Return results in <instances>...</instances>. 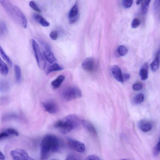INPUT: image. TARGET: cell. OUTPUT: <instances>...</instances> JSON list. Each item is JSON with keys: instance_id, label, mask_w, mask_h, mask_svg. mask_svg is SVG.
I'll return each instance as SVG.
<instances>
[{"instance_id": "obj_25", "label": "cell", "mask_w": 160, "mask_h": 160, "mask_svg": "<svg viewBox=\"0 0 160 160\" xmlns=\"http://www.w3.org/2000/svg\"><path fill=\"white\" fill-rule=\"evenodd\" d=\"M151 1L150 0L142 1L141 2L142 12L143 14L146 13L148 11Z\"/></svg>"}, {"instance_id": "obj_11", "label": "cell", "mask_w": 160, "mask_h": 160, "mask_svg": "<svg viewBox=\"0 0 160 160\" xmlns=\"http://www.w3.org/2000/svg\"><path fill=\"white\" fill-rule=\"evenodd\" d=\"M112 74L115 79L121 83L124 82L121 70L117 65L113 66L111 69Z\"/></svg>"}, {"instance_id": "obj_20", "label": "cell", "mask_w": 160, "mask_h": 160, "mask_svg": "<svg viewBox=\"0 0 160 160\" xmlns=\"http://www.w3.org/2000/svg\"><path fill=\"white\" fill-rule=\"evenodd\" d=\"M19 118V116L17 114L13 113H9L3 116L2 120L3 121L6 122L11 120L18 119Z\"/></svg>"}, {"instance_id": "obj_24", "label": "cell", "mask_w": 160, "mask_h": 160, "mask_svg": "<svg viewBox=\"0 0 160 160\" xmlns=\"http://www.w3.org/2000/svg\"><path fill=\"white\" fill-rule=\"evenodd\" d=\"M0 53L3 59L11 67L12 66V62L9 56L6 54L3 49L1 47L0 48Z\"/></svg>"}, {"instance_id": "obj_14", "label": "cell", "mask_w": 160, "mask_h": 160, "mask_svg": "<svg viewBox=\"0 0 160 160\" xmlns=\"http://www.w3.org/2000/svg\"><path fill=\"white\" fill-rule=\"evenodd\" d=\"M43 55L46 60L51 64L55 63L57 61L55 57L50 50H45Z\"/></svg>"}, {"instance_id": "obj_21", "label": "cell", "mask_w": 160, "mask_h": 160, "mask_svg": "<svg viewBox=\"0 0 160 160\" xmlns=\"http://www.w3.org/2000/svg\"><path fill=\"white\" fill-rule=\"evenodd\" d=\"M0 72L3 75L6 76L9 72V69L7 65L2 60H0Z\"/></svg>"}, {"instance_id": "obj_28", "label": "cell", "mask_w": 160, "mask_h": 160, "mask_svg": "<svg viewBox=\"0 0 160 160\" xmlns=\"http://www.w3.org/2000/svg\"><path fill=\"white\" fill-rule=\"evenodd\" d=\"M5 131L10 136H18L19 133L17 130L12 128H8L5 130Z\"/></svg>"}, {"instance_id": "obj_19", "label": "cell", "mask_w": 160, "mask_h": 160, "mask_svg": "<svg viewBox=\"0 0 160 160\" xmlns=\"http://www.w3.org/2000/svg\"><path fill=\"white\" fill-rule=\"evenodd\" d=\"M14 68L15 70L16 82L17 84H20L21 83L22 80L21 69L18 65H14Z\"/></svg>"}, {"instance_id": "obj_3", "label": "cell", "mask_w": 160, "mask_h": 160, "mask_svg": "<svg viewBox=\"0 0 160 160\" xmlns=\"http://www.w3.org/2000/svg\"><path fill=\"white\" fill-rule=\"evenodd\" d=\"M81 124L79 118L76 115L70 114L66 116L62 120L57 121L54 127L59 129L63 134H66L78 128Z\"/></svg>"}, {"instance_id": "obj_32", "label": "cell", "mask_w": 160, "mask_h": 160, "mask_svg": "<svg viewBox=\"0 0 160 160\" xmlns=\"http://www.w3.org/2000/svg\"><path fill=\"white\" fill-rule=\"evenodd\" d=\"M153 7L155 12L158 11L160 8V0H156L154 2Z\"/></svg>"}, {"instance_id": "obj_1", "label": "cell", "mask_w": 160, "mask_h": 160, "mask_svg": "<svg viewBox=\"0 0 160 160\" xmlns=\"http://www.w3.org/2000/svg\"><path fill=\"white\" fill-rule=\"evenodd\" d=\"M61 147L60 140L56 136L51 134L45 136L40 144L41 160H46L53 153L59 151Z\"/></svg>"}, {"instance_id": "obj_15", "label": "cell", "mask_w": 160, "mask_h": 160, "mask_svg": "<svg viewBox=\"0 0 160 160\" xmlns=\"http://www.w3.org/2000/svg\"><path fill=\"white\" fill-rule=\"evenodd\" d=\"M148 65L147 63H144L140 71V76L141 79L145 80L147 79L148 77Z\"/></svg>"}, {"instance_id": "obj_26", "label": "cell", "mask_w": 160, "mask_h": 160, "mask_svg": "<svg viewBox=\"0 0 160 160\" xmlns=\"http://www.w3.org/2000/svg\"><path fill=\"white\" fill-rule=\"evenodd\" d=\"M8 30L6 24L3 21L0 22V35L1 37L6 35L7 33Z\"/></svg>"}, {"instance_id": "obj_30", "label": "cell", "mask_w": 160, "mask_h": 160, "mask_svg": "<svg viewBox=\"0 0 160 160\" xmlns=\"http://www.w3.org/2000/svg\"><path fill=\"white\" fill-rule=\"evenodd\" d=\"M122 4L125 8H129L132 6L133 4V1L132 0H124L123 1Z\"/></svg>"}, {"instance_id": "obj_33", "label": "cell", "mask_w": 160, "mask_h": 160, "mask_svg": "<svg viewBox=\"0 0 160 160\" xmlns=\"http://www.w3.org/2000/svg\"><path fill=\"white\" fill-rule=\"evenodd\" d=\"M140 24V21L139 19L135 18L132 21V28H135L138 27Z\"/></svg>"}, {"instance_id": "obj_45", "label": "cell", "mask_w": 160, "mask_h": 160, "mask_svg": "<svg viewBox=\"0 0 160 160\" xmlns=\"http://www.w3.org/2000/svg\"><path fill=\"white\" fill-rule=\"evenodd\" d=\"M56 160V159H53V160Z\"/></svg>"}, {"instance_id": "obj_47", "label": "cell", "mask_w": 160, "mask_h": 160, "mask_svg": "<svg viewBox=\"0 0 160 160\" xmlns=\"http://www.w3.org/2000/svg\"></svg>"}, {"instance_id": "obj_39", "label": "cell", "mask_w": 160, "mask_h": 160, "mask_svg": "<svg viewBox=\"0 0 160 160\" xmlns=\"http://www.w3.org/2000/svg\"><path fill=\"white\" fill-rule=\"evenodd\" d=\"M10 136L7 133L5 130L1 132L0 134V139L1 140L4 138H7Z\"/></svg>"}, {"instance_id": "obj_46", "label": "cell", "mask_w": 160, "mask_h": 160, "mask_svg": "<svg viewBox=\"0 0 160 160\" xmlns=\"http://www.w3.org/2000/svg\"><path fill=\"white\" fill-rule=\"evenodd\" d=\"M159 141H160V138H159Z\"/></svg>"}, {"instance_id": "obj_18", "label": "cell", "mask_w": 160, "mask_h": 160, "mask_svg": "<svg viewBox=\"0 0 160 160\" xmlns=\"http://www.w3.org/2000/svg\"><path fill=\"white\" fill-rule=\"evenodd\" d=\"M10 89V85L7 80H1L0 83V90L2 92H6L9 91Z\"/></svg>"}, {"instance_id": "obj_35", "label": "cell", "mask_w": 160, "mask_h": 160, "mask_svg": "<svg viewBox=\"0 0 160 160\" xmlns=\"http://www.w3.org/2000/svg\"><path fill=\"white\" fill-rule=\"evenodd\" d=\"M58 36V33L56 31H53L51 32L50 35V39L53 40H56L57 39Z\"/></svg>"}, {"instance_id": "obj_10", "label": "cell", "mask_w": 160, "mask_h": 160, "mask_svg": "<svg viewBox=\"0 0 160 160\" xmlns=\"http://www.w3.org/2000/svg\"><path fill=\"white\" fill-rule=\"evenodd\" d=\"M95 66L94 59L92 58H87L85 59L82 64V67L83 69L87 71L93 70Z\"/></svg>"}, {"instance_id": "obj_8", "label": "cell", "mask_w": 160, "mask_h": 160, "mask_svg": "<svg viewBox=\"0 0 160 160\" xmlns=\"http://www.w3.org/2000/svg\"><path fill=\"white\" fill-rule=\"evenodd\" d=\"M41 105L43 109L50 113L55 114L59 111V107L57 104L53 100L43 102L42 103Z\"/></svg>"}, {"instance_id": "obj_4", "label": "cell", "mask_w": 160, "mask_h": 160, "mask_svg": "<svg viewBox=\"0 0 160 160\" xmlns=\"http://www.w3.org/2000/svg\"><path fill=\"white\" fill-rule=\"evenodd\" d=\"M61 95L64 100L69 101L81 97L82 94L81 90L78 87L69 86L63 91Z\"/></svg>"}, {"instance_id": "obj_43", "label": "cell", "mask_w": 160, "mask_h": 160, "mask_svg": "<svg viewBox=\"0 0 160 160\" xmlns=\"http://www.w3.org/2000/svg\"><path fill=\"white\" fill-rule=\"evenodd\" d=\"M142 1H140V0H139V1H136V4L138 5H139L142 2Z\"/></svg>"}, {"instance_id": "obj_40", "label": "cell", "mask_w": 160, "mask_h": 160, "mask_svg": "<svg viewBox=\"0 0 160 160\" xmlns=\"http://www.w3.org/2000/svg\"><path fill=\"white\" fill-rule=\"evenodd\" d=\"M65 160H78L76 158V157L73 154H70L69 155Z\"/></svg>"}, {"instance_id": "obj_29", "label": "cell", "mask_w": 160, "mask_h": 160, "mask_svg": "<svg viewBox=\"0 0 160 160\" xmlns=\"http://www.w3.org/2000/svg\"><path fill=\"white\" fill-rule=\"evenodd\" d=\"M118 52L121 56H124L127 54L128 50L127 49L123 46H120L118 49Z\"/></svg>"}, {"instance_id": "obj_17", "label": "cell", "mask_w": 160, "mask_h": 160, "mask_svg": "<svg viewBox=\"0 0 160 160\" xmlns=\"http://www.w3.org/2000/svg\"><path fill=\"white\" fill-rule=\"evenodd\" d=\"M63 68L56 63H54L50 65L47 70L46 74L48 75L51 73L57 71L62 70Z\"/></svg>"}, {"instance_id": "obj_16", "label": "cell", "mask_w": 160, "mask_h": 160, "mask_svg": "<svg viewBox=\"0 0 160 160\" xmlns=\"http://www.w3.org/2000/svg\"><path fill=\"white\" fill-rule=\"evenodd\" d=\"M65 79V77L64 76L60 75L58 76L51 82V84L53 88L57 89L59 88Z\"/></svg>"}, {"instance_id": "obj_6", "label": "cell", "mask_w": 160, "mask_h": 160, "mask_svg": "<svg viewBox=\"0 0 160 160\" xmlns=\"http://www.w3.org/2000/svg\"><path fill=\"white\" fill-rule=\"evenodd\" d=\"M10 155L14 160H35L29 156L25 150L21 149L11 151Z\"/></svg>"}, {"instance_id": "obj_23", "label": "cell", "mask_w": 160, "mask_h": 160, "mask_svg": "<svg viewBox=\"0 0 160 160\" xmlns=\"http://www.w3.org/2000/svg\"><path fill=\"white\" fill-rule=\"evenodd\" d=\"M160 60L156 57L151 65V69L153 72L157 71L159 66Z\"/></svg>"}, {"instance_id": "obj_2", "label": "cell", "mask_w": 160, "mask_h": 160, "mask_svg": "<svg viewBox=\"0 0 160 160\" xmlns=\"http://www.w3.org/2000/svg\"><path fill=\"white\" fill-rule=\"evenodd\" d=\"M0 3L13 20L24 28L27 26V20L24 14L18 7L7 0H1Z\"/></svg>"}, {"instance_id": "obj_5", "label": "cell", "mask_w": 160, "mask_h": 160, "mask_svg": "<svg viewBox=\"0 0 160 160\" xmlns=\"http://www.w3.org/2000/svg\"><path fill=\"white\" fill-rule=\"evenodd\" d=\"M32 45L39 67L41 70L44 69L46 65V60L43 56L37 42L33 39L32 40Z\"/></svg>"}, {"instance_id": "obj_34", "label": "cell", "mask_w": 160, "mask_h": 160, "mask_svg": "<svg viewBox=\"0 0 160 160\" xmlns=\"http://www.w3.org/2000/svg\"><path fill=\"white\" fill-rule=\"evenodd\" d=\"M132 88L134 90L139 91L142 89L143 86L141 83H136L134 84Z\"/></svg>"}, {"instance_id": "obj_9", "label": "cell", "mask_w": 160, "mask_h": 160, "mask_svg": "<svg viewBox=\"0 0 160 160\" xmlns=\"http://www.w3.org/2000/svg\"><path fill=\"white\" fill-rule=\"evenodd\" d=\"M68 17L70 24H73L78 20L79 15L77 3H76L70 9Z\"/></svg>"}, {"instance_id": "obj_36", "label": "cell", "mask_w": 160, "mask_h": 160, "mask_svg": "<svg viewBox=\"0 0 160 160\" xmlns=\"http://www.w3.org/2000/svg\"><path fill=\"white\" fill-rule=\"evenodd\" d=\"M39 41L41 45L44 47L45 50H50V47L48 43L40 39Z\"/></svg>"}, {"instance_id": "obj_44", "label": "cell", "mask_w": 160, "mask_h": 160, "mask_svg": "<svg viewBox=\"0 0 160 160\" xmlns=\"http://www.w3.org/2000/svg\"><path fill=\"white\" fill-rule=\"evenodd\" d=\"M120 160H128L127 159H121Z\"/></svg>"}, {"instance_id": "obj_22", "label": "cell", "mask_w": 160, "mask_h": 160, "mask_svg": "<svg viewBox=\"0 0 160 160\" xmlns=\"http://www.w3.org/2000/svg\"><path fill=\"white\" fill-rule=\"evenodd\" d=\"M140 126V129L144 132H147L150 131L152 128V125L149 123H141Z\"/></svg>"}, {"instance_id": "obj_42", "label": "cell", "mask_w": 160, "mask_h": 160, "mask_svg": "<svg viewBox=\"0 0 160 160\" xmlns=\"http://www.w3.org/2000/svg\"><path fill=\"white\" fill-rule=\"evenodd\" d=\"M0 158L1 160H4L5 159V155L2 152L0 153Z\"/></svg>"}, {"instance_id": "obj_12", "label": "cell", "mask_w": 160, "mask_h": 160, "mask_svg": "<svg viewBox=\"0 0 160 160\" xmlns=\"http://www.w3.org/2000/svg\"><path fill=\"white\" fill-rule=\"evenodd\" d=\"M81 124L93 136H97V131L93 125L89 121L82 120L81 121Z\"/></svg>"}, {"instance_id": "obj_38", "label": "cell", "mask_w": 160, "mask_h": 160, "mask_svg": "<svg viewBox=\"0 0 160 160\" xmlns=\"http://www.w3.org/2000/svg\"><path fill=\"white\" fill-rule=\"evenodd\" d=\"M85 160H101L98 156L95 155H91L87 157Z\"/></svg>"}, {"instance_id": "obj_13", "label": "cell", "mask_w": 160, "mask_h": 160, "mask_svg": "<svg viewBox=\"0 0 160 160\" xmlns=\"http://www.w3.org/2000/svg\"><path fill=\"white\" fill-rule=\"evenodd\" d=\"M34 20L37 23L44 27H48L50 25V23L40 14L34 13L33 16Z\"/></svg>"}, {"instance_id": "obj_37", "label": "cell", "mask_w": 160, "mask_h": 160, "mask_svg": "<svg viewBox=\"0 0 160 160\" xmlns=\"http://www.w3.org/2000/svg\"><path fill=\"white\" fill-rule=\"evenodd\" d=\"M10 100L8 97L6 96H3L1 97V104L3 105H6L8 104Z\"/></svg>"}, {"instance_id": "obj_41", "label": "cell", "mask_w": 160, "mask_h": 160, "mask_svg": "<svg viewBox=\"0 0 160 160\" xmlns=\"http://www.w3.org/2000/svg\"><path fill=\"white\" fill-rule=\"evenodd\" d=\"M123 76L124 82L128 80L130 77V76L128 74L125 73L123 75Z\"/></svg>"}, {"instance_id": "obj_27", "label": "cell", "mask_w": 160, "mask_h": 160, "mask_svg": "<svg viewBox=\"0 0 160 160\" xmlns=\"http://www.w3.org/2000/svg\"><path fill=\"white\" fill-rule=\"evenodd\" d=\"M144 99V96L143 94H140L137 95L134 98L133 102L136 104H139L142 103Z\"/></svg>"}, {"instance_id": "obj_31", "label": "cell", "mask_w": 160, "mask_h": 160, "mask_svg": "<svg viewBox=\"0 0 160 160\" xmlns=\"http://www.w3.org/2000/svg\"><path fill=\"white\" fill-rule=\"evenodd\" d=\"M29 5L35 11L39 13L41 12V10L34 1H32L30 2V3H29Z\"/></svg>"}, {"instance_id": "obj_7", "label": "cell", "mask_w": 160, "mask_h": 160, "mask_svg": "<svg viewBox=\"0 0 160 160\" xmlns=\"http://www.w3.org/2000/svg\"><path fill=\"white\" fill-rule=\"evenodd\" d=\"M67 142L69 147L77 152L83 153L85 152L86 147L83 143L72 138H68Z\"/></svg>"}]
</instances>
